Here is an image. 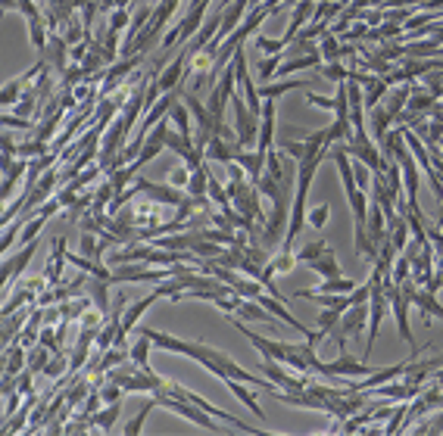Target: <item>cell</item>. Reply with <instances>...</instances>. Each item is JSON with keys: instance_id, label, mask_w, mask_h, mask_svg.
Here are the masks:
<instances>
[{"instance_id": "61", "label": "cell", "mask_w": 443, "mask_h": 436, "mask_svg": "<svg viewBox=\"0 0 443 436\" xmlns=\"http://www.w3.org/2000/svg\"><path fill=\"white\" fill-rule=\"evenodd\" d=\"M128 3H131V0H113V10H128Z\"/></svg>"}, {"instance_id": "35", "label": "cell", "mask_w": 443, "mask_h": 436, "mask_svg": "<svg viewBox=\"0 0 443 436\" xmlns=\"http://www.w3.org/2000/svg\"><path fill=\"white\" fill-rule=\"evenodd\" d=\"M22 87H25V84H22V75H19V78H13L10 84L0 87V109H3V106H16V103H19V97H22Z\"/></svg>"}, {"instance_id": "49", "label": "cell", "mask_w": 443, "mask_h": 436, "mask_svg": "<svg viewBox=\"0 0 443 436\" xmlns=\"http://www.w3.org/2000/svg\"><path fill=\"white\" fill-rule=\"evenodd\" d=\"M319 69H321V78L334 81V84H341V81L350 78V69L341 66V62H325V66H319Z\"/></svg>"}, {"instance_id": "34", "label": "cell", "mask_w": 443, "mask_h": 436, "mask_svg": "<svg viewBox=\"0 0 443 436\" xmlns=\"http://www.w3.org/2000/svg\"><path fill=\"white\" fill-rule=\"evenodd\" d=\"M50 153V147L44 141H25V144H16V159H38V156Z\"/></svg>"}, {"instance_id": "26", "label": "cell", "mask_w": 443, "mask_h": 436, "mask_svg": "<svg viewBox=\"0 0 443 436\" xmlns=\"http://www.w3.org/2000/svg\"><path fill=\"white\" fill-rule=\"evenodd\" d=\"M128 362L131 365H137V368H150V340L144 334H137V340L128 346Z\"/></svg>"}, {"instance_id": "60", "label": "cell", "mask_w": 443, "mask_h": 436, "mask_svg": "<svg viewBox=\"0 0 443 436\" xmlns=\"http://www.w3.org/2000/svg\"><path fill=\"white\" fill-rule=\"evenodd\" d=\"M10 10H16V0H0V16L10 13Z\"/></svg>"}, {"instance_id": "31", "label": "cell", "mask_w": 443, "mask_h": 436, "mask_svg": "<svg viewBox=\"0 0 443 436\" xmlns=\"http://www.w3.org/2000/svg\"><path fill=\"white\" fill-rule=\"evenodd\" d=\"M50 356H54V352H50L47 346H41V343H38V346H32V356L25 358V368L32 371V374H41L44 365L50 362Z\"/></svg>"}, {"instance_id": "5", "label": "cell", "mask_w": 443, "mask_h": 436, "mask_svg": "<svg viewBox=\"0 0 443 436\" xmlns=\"http://www.w3.org/2000/svg\"><path fill=\"white\" fill-rule=\"evenodd\" d=\"M34 253H38V240L25 243L16 255H3V259H0V293H3V287H7L10 281H16V277L25 271V265L34 259Z\"/></svg>"}, {"instance_id": "8", "label": "cell", "mask_w": 443, "mask_h": 436, "mask_svg": "<svg viewBox=\"0 0 443 436\" xmlns=\"http://www.w3.org/2000/svg\"><path fill=\"white\" fill-rule=\"evenodd\" d=\"M128 209H131V225L135 228H153V225H163L166 218V206L157 200H137Z\"/></svg>"}, {"instance_id": "7", "label": "cell", "mask_w": 443, "mask_h": 436, "mask_svg": "<svg viewBox=\"0 0 443 436\" xmlns=\"http://www.w3.org/2000/svg\"><path fill=\"white\" fill-rule=\"evenodd\" d=\"M135 190L141 196H147V200L163 203V206H178L184 200V194L178 187H172V184H153L147 178H135Z\"/></svg>"}, {"instance_id": "14", "label": "cell", "mask_w": 443, "mask_h": 436, "mask_svg": "<svg viewBox=\"0 0 443 436\" xmlns=\"http://www.w3.org/2000/svg\"><path fill=\"white\" fill-rule=\"evenodd\" d=\"M54 246L56 249L50 253V262H47V268H44V277H47L50 287L63 284V268H66V237H56Z\"/></svg>"}, {"instance_id": "4", "label": "cell", "mask_w": 443, "mask_h": 436, "mask_svg": "<svg viewBox=\"0 0 443 436\" xmlns=\"http://www.w3.org/2000/svg\"><path fill=\"white\" fill-rule=\"evenodd\" d=\"M313 371L315 374H325V377H365V374H372L375 368H372L368 362H359V358L341 352L337 362H315Z\"/></svg>"}, {"instance_id": "48", "label": "cell", "mask_w": 443, "mask_h": 436, "mask_svg": "<svg viewBox=\"0 0 443 436\" xmlns=\"http://www.w3.org/2000/svg\"><path fill=\"white\" fill-rule=\"evenodd\" d=\"M278 66H281V54H272V56H266V60H260V66H256L260 81H272L275 72H278Z\"/></svg>"}, {"instance_id": "40", "label": "cell", "mask_w": 443, "mask_h": 436, "mask_svg": "<svg viewBox=\"0 0 443 436\" xmlns=\"http://www.w3.org/2000/svg\"><path fill=\"white\" fill-rule=\"evenodd\" d=\"M390 122H394V115H390L384 106L372 109V125H375V137H378V141H381V137L390 131Z\"/></svg>"}, {"instance_id": "10", "label": "cell", "mask_w": 443, "mask_h": 436, "mask_svg": "<svg viewBox=\"0 0 443 436\" xmlns=\"http://www.w3.org/2000/svg\"><path fill=\"white\" fill-rule=\"evenodd\" d=\"M275 144V100L262 103V113H260V135H256V150L260 153H269Z\"/></svg>"}, {"instance_id": "27", "label": "cell", "mask_w": 443, "mask_h": 436, "mask_svg": "<svg viewBox=\"0 0 443 436\" xmlns=\"http://www.w3.org/2000/svg\"><path fill=\"white\" fill-rule=\"evenodd\" d=\"M119 411H122V402H109L103 411H94V415H91V424H94L97 430H103V433H109L113 424L119 421Z\"/></svg>"}, {"instance_id": "9", "label": "cell", "mask_w": 443, "mask_h": 436, "mask_svg": "<svg viewBox=\"0 0 443 436\" xmlns=\"http://www.w3.org/2000/svg\"><path fill=\"white\" fill-rule=\"evenodd\" d=\"M231 162H238V165L244 168L247 181L256 184V178H260L262 168H266V153H260V150H244V147H238V150H234V159Z\"/></svg>"}, {"instance_id": "6", "label": "cell", "mask_w": 443, "mask_h": 436, "mask_svg": "<svg viewBox=\"0 0 443 436\" xmlns=\"http://www.w3.org/2000/svg\"><path fill=\"white\" fill-rule=\"evenodd\" d=\"M400 174H402V194H406V203L416 215H422V206H418V162L412 159L409 153L400 156Z\"/></svg>"}, {"instance_id": "19", "label": "cell", "mask_w": 443, "mask_h": 436, "mask_svg": "<svg viewBox=\"0 0 443 436\" xmlns=\"http://www.w3.org/2000/svg\"><path fill=\"white\" fill-rule=\"evenodd\" d=\"M141 334L150 340V346L163 349V352H175V356H181V349H184L181 336H172V334H166V330H153V328H141Z\"/></svg>"}, {"instance_id": "1", "label": "cell", "mask_w": 443, "mask_h": 436, "mask_svg": "<svg viewBox=\"0 0 443 436\" xmlns=\"http://www.w3.org/2000/svg\"><path fill=\"white\" fill-rule=\"evenodd\" d=\"M234 328L253 343V346L262 352V358H272V362H281L284 368L297 371V374H309V358H306V343H281V340H269V336L250 330L240 318H234Z\"/></svg>"}, {"instance_id": "36", "label": "cell", "mask_w": 443, "mask_h": 436, "mask_svg": "<svg viewBox=\"0 0 443 436\" xmlns=\"http://www.w3.org/2000/svg\"><path fill=\"white\" fill-rule=\"evenodd\" d=\"M365 87H368V94L362 97V103H365L368 109H375L378 100L384 97V91H387V81H381V78H365Z\"/></svg>"}, {"instance_id": "20", "label": "cell", "mask_w": 443, "mask_h": 436, "mask_svg": "<svg viewBox=\"0 0 443 436\" xmlns=\"http://www.w3.org/2000/svg\"><path fill=\"white\" fill-rule=\"evenodd\" d=\"M225 387L231 389L234 396H238L240 402H244L247 409L253 411V415L260 417V421H266V411H262V405L256 402V396H253V393H250V383H244V380H225Z\"/></svg>"}, {"instance_id": "54", "label": "cell", "mask_w": 443, "mask_h": 436, "mask_svg": "<svg viewBox=\"0 0 443 436\" xmlns=\"http://www.w3.org/2000/svg\"><path fill=\"white\" fill-rule=\"evenodd\" d=\"M0 125H3V128H19V131H32L34 122L32 119H22V115H0Z\"/></svg>"}, {"instance_id": "37", "label": "cell", "mask_w": 443, "mask_h": 436, "mask_svg": "<svg viewBox=\"0 0 443 436\" xmlns=\"http://www.w3.org/2000/svg\"><path fill=\"white\" fill-rule=\"evenodd\" d=\"M153 409H157V399H150V402L144 405V409L137 411V415L131 417L128 424H125V436H137V433H141V430H144V421L150 417V411H153Z\"/></svg>"}, {"instance_id": "50", "label": "cell", "mask_w": 443, "mask_h": 436, "mask_svg": "<svg viewBox=\"0 0 443 436\" xmlns=\"http://www.w3.org/2000/svg\"><path fill=\"white\" fill-rule=\"evenodd\" d=\"M97 393H100V402H122V396H125V393H122V387H119V383H113V380H109L106 383V387H100V383H97Z\"/></svg>"}, {"instance_id": "11", "label": "cell", "mask_w": 443, "mask_h": 436, "mask_svg": "<svg viewBox=\"0 0 443 436\" xmlns=\"http://www.w3.org/2000/svg\"><path fill=\"white\" fill-rule=\"evenodd\" d=\"M28 315H32V309H28V306H22L19 312H13V315H7V318H0V349H7L10 343L22 334Z\"/></svg>"}, {"instance_id": "53", "label": "cell", "mask_w": 443, "mask_h": 436, "mask_svg": "<svg viewBox=\"0 0 443 436\" xmlns=\"http://www.w3.org/2000/svg\"><path fill=\"white\" fill-rule=\"evenodd\" d=\"M128 28V10H109V32H122Z\"/></svg>"}, {"instance_id": "33", "label": "cell", "mask_w": 443, "mask_h": 436, "mask_svg": "<svg viewBox=\"0 0 443 436\" xmlns=\"http://www.w3.org/2000/svg\"><path fill=\"white\" fill-rule=\"evenodd\" d=\"M91 302H94L103 315H109V284L106 281H97V277L91 281Z\"/></svg>"}, {"instance_id": "24", "label": "cell", "mask_w": 443, "mask_h": 436, "mask_svg": "<svg viewBox=\"0 0 443 436\" xmlns=\"http://www.w3.org/2000/svg\"><path fill=\"white\" fill-rule=\"evenodd\" d=\"M169 119H172V125H175V131L181 137H191L194 141V128H191V113H188V106H184L181 100H175L172 103V109H169Z\"/></svg>"}, {"instance_id": "62", "label": "cell", "mask_w": 443, "mask_h": 436, "mask_svg": "<svg viewBox=\"0 0 443 436\" xmlns=\"http://www.w3.org/2000/svg\"><path fill=\"white\" fill-rule=\"evenodd\" d=\"M434 259H437V268H440V271H443V253H437V255H434Z\"/></svg>"}, {"instance_id": "38", "label": "cell", "mask_w": 443, "mask_h": 436, "mask_svg": "<svg viewBox=\"0 0 443 436\" xmlns=\"http://www.w3.org/2000/svg\"><path fill=\"white\" fill-rule=\"evenodd\" d=\"M328 249H331V246H328L325 240H313V243H306V246H303V249H297V253H293V255H297V262H303V265H309V262H313V259H319V255H321V253H328Z\"/></svg>"}, {"instance_id": "39", "label": "cell", "mask_w": 443, "mask_h": 436, "mask_svg": "<svg viewBox=\"0 0 443 436\" xmlns=\"http://www.w3.org/2000/svg\"><path fill=\"white\" fill-rule=\"evenodd\" d=\"M28 38H32V44L38 50L47 47V22H44V16H41V19H32V22H28Z\"/></svg>"}, {"instance_id": "25", "label": "cell", "mask_w": 443, "mask_h": 436, "mask_svg": "<svg viewBox=\"0 0 443 436\" xmlns=\"http://www.w3.org/2000/svg\"><path fill=\"white\" fill-rule=\"evenodd\" d=\"M309 268H313L315 275H321V277H341L343 275L341 265H337L334 249H328V253H321L319 259H313V262H309Z\"/></svg>"}, {"instance_id": "58", "label": "cell", "mask_w": 443, "mask_h": 436, "mask_svg": "<svg viewBox=\"0 0 443 436\" xmlns=\"http://www.w3.org/2000/svg\"><path fill=\"white\" fill-rule=\"evenodd\" d=\"M431 103H434V100H431L428 94H422V97H416V100H409V109H412V113H418V109H428Z\"/></svg>"}, {"instance_id": "32", "label": "cell", "mask_w": 443, "mask_h": 436, "mask_svg": "<svg viewBox=\"0 0 443 436\" xmlns=\"http://www.w3.org/2000/svg\"><path fill=\"white\" fill-rule=\"evenodd\" d=\"M22 218H13V222L7 225V228H3V234H0V259H3V255L10 253V246H13L16 240H19V234H22Z\"/></svg>"}, {"instance_id": "46", "label": "cell", "mask_w": 443, "mask_h": 436, "mask_svg": "<svg viewBox=\"0 0 443 436\" xmlns=\"http://www.w3.org/2000/svg\"><path fill=\"white\" fill-rule=\"evenodd\" d=\"M269 265H272V268H275V275H291V271H293V265H297V255H293L291 249H281V253L275 255V259L269 262Z\"/></svg>"}, {"instance_id": "55", "label": "cell", "mask_w": 443, "mask_h": 436, "mask_svg": "<svg viewBox=\"0 0 443 436\" xmlns=\"http://www.w3.org/2000/svg\"><path fill=\"white\" fill-rule=\"evenodd\" d=\"M306 103L309 106H315V109H328V113H334V97H321V94H313V91H309Z\"/></svg>"}, {"instance_id": "13", "label": "cell", "mask_w": 443, "mask_h": 436, "mask_svg": "<svg viewBox=\"0 0 443 436\" xmlns=\"http://www.w3.org/2000/svg\"><path fill=\"white\" fill-rule=\"evenodd\" d=\"M234 315L240 318V321H262V324H278V318L272 315V312L262 306L260 299H240L238 309H234Z\"/></svg>"}, {"instance_id": "3", "label": "cell", "mask_w": 443, "mask_h": 436, "mask_svg": "<svg viewBox=\"0 0 443 436\" xmlns=\"http://www.w3.org/2000/svg\"><path fill=\"white\" fill-rule=\"evenodd\" d=\"M231 109H234V137L238 147H256V135H260V115H253L244 97L234 91L231 94Z\"/></svg>"}, {"instance_id": "22", "label": "cell", "mask_w": 443, "mask_h": 436, "mask_svg": "<svg viewBox=\"0 0 443 436\" xmlns=\"http://www.w3.org/2000/svg\"><path fill=\"white\" fill-rule=\"evenodd\" d=\"M34 290H28L25 284H19V287L13 290V296H10L3 306H0V318H7V315H13V312H19L22 306H28V302H34Z\"/></svg>"}, {"instance_id": "21", "label": "cell", "mask_w": 443, "mask_h": 436, "mask_svg": "<svg viewBox=\"0 0 443 436\" xmlns=\"http://www.w3.org/2000/svg\"><path fill=\"white\" fill-rule=\"evenodd\" d=\"M297 87H309V81H297V78H284V81H275V84H260L256 91H260V100H278L281 94H287V91H297Z\"/></svg>"}, {"instance_id": "42", "label": "cell", "mask_w": 443, "mask_h": 436, "mask_svg": "<svg viewBox=\"0 0 443 436\" xmlns=\"http://www.w3.org/2000/svg\"><path fill=\"white\" fill-rule=\"evenodd\" d=\"M253 47L256 50H262L266 56H272V54H284V41L281 38H266V34H256V41H253Z\"/></svg>"}, {"instance_id": "2", "label": "cell", "mask_w": 443, "mask_h": 436, "mask_svg": "<svg viewBox=\"0 0 443 436\" xmlns=\"http://www.w3.org/2000/svg\"><path fill=\"white\" fill-rule=\"evenodd\" d=\"M153 399H157V409L175 411L178 417H184V421L197 424V427L209 430V433H225V427H222V424H216V417H212L209 411H203V409H200V405L188 402V399H178V396H166V393H153Z\"/></svg>"}, {"instance_id": "51", "label": "cell", "mask_w": 443, "mask_h": 436, "mask_svg": "<svg viewBox=\"0 0 443 436\" xmlns=\"http://www.w3.org/2000/svg\"><path fill=\"white\" fill-rule=\"evenodd\" d=\"M188 181H191V168L188 165H178V168H172L169 172V181L166 184H172V187H178V190H188Z\"/></svg>"}, {"instance_id": "18", "label": "cell", "mask_w": 443, "mask_h": 436, "mask_svg": "<svg viewBox=\"0 0 443 436\" xmlns=\"http://www.w3.org/2000/svg\"><path fill=\"white\" fill-rule=\"evenodd\" d=\"M365 396H372V399H384V402H406V399H412V393H409V387H406V383L387 380V383H381V387L368 389Z\"/></svg>"}, {"instance_id": "59", "label": "cell", "mask_w": 443, "mask_h": 436, "mask_svg": "<svg viewBox=\"0 0 443 436\" xmlns=\"http://www.w3.org/2000/svg\"><path fill=\"white\" fill-rule=\"evenodd\" d=\"M387 7H409V3H422V0H384Z\"/></svg>"}, {"instance_id": "17", "label": "cell", "mask_w": 443, "mask_h": 436, "mask_svg": "<svg viewBox=\"0 0 443 436\" xmlns=\"http://www.w3.org/2000/svg\"><path fill=\"white\" fill-rule=\"evenodd\" d=\"M47 56H50V62H54V72H66V66H69V44L63 41V34L60 32H47Z\"/></svg>"}, {"instance_id": "47", "label": "cell", "mask_w": 443, "mask_h": 436, "mask_svg": "<svg viewBox=\"0 0 443 436\" xmlns=\"http://www.w3.org/2000/svg\"><path fill=\"white\" fill-rule=\"evenodd\" d=\"M337 321H341V312H337V309H328V306H325L315 324H319V330L325 336H331V334H334V328H337Z\"/></svg>"}, {"instance_id": "15", "label": "cell", "mask_w": 443, "mask_h": 436, "mask_svg": "<svg viewBox=\"0 0 443 436\" xmlns=\"http://www.w3.org/2000/svg\"><path fill=\"white\" fill-rule=\"evenodd\" d=\"M234 150H238V144L225 141V137L212 135L209 141H206L203 147V159H212V162H222V165H228V162L234 159Z\"/></svg>"}, {"instance_id": "44", "label": "cell", "mask_w": 443, "mask_h": 436, "mask_svg": "<svg viewBox=\"0 0 443 436\" xmlns=\"http://www.w3.org/2000/svg\"><path fill=\"white\" fill-rule=\"evenodd\" d=\"M206 196H209V200L216 203L218 209H228V206H231V200H228V190L222 187V184H218L212 174H209V184H206Z\"/></svg>"}, {"instance_id": "45", "label": "cell", "mask_w": 443, "mask_h": 436, "mask_svg": "<svg viewBox=\"0 0 443 436\" xmlns=\"http://www.w3.org/2000/svg\"><path fill=\"white\" fill-rule=\"evenodd\" d=\"M328 218H331V206L328 203H319V206L306 209V225H313V228H325Z\"/></svg>"}, {"instance_id": "12", "label": "cell", "mask_w": 443, "mask_h": 436, "mask_svg": "<svg viewBox=\"0 0 443 436\" xmlns=\"http://www.w3.org/2000/svg\"><path fill=\"white\" fill-rule=\"evenodd\" d=\"M184 62H188V54H178L175 60L169 62V66L163 69V75L157 78V87H159V94H169V91H178V84H181L184 78Z\"/></svg>"}, {"instance_id": "30", "label": "cell", "mask_w": 443, "mask_h": 436, "mask_svg": "<svg viewBox=\"0 0 443 436\" xmlns=\"http://www.w3.org/2000/svg\"><path fill=\"white\" fill-rule=\"evenodd\" d=\"M66 371H69V356H66V349H60V352H54V356H50V362L44 365L41 374H47L50 380H60Z\"/></svg>"}, {"instance_id": "57", "label": "cell", "mask_w": 443, "mask_h": 436, "mask_svg": "<svg viewBox=\"0 0 443 436\" xmlns=\"http://www.w3.org/2000/svg\"><path fill=\"white\" fill-rule=\"evenodd\" d=\"M0 153H10V156H16V144H13V137H10V135H3V131H0Z\"/></svg>"}, {"instance_id": "23", "label": "cell", "mask_w": 443, "mask_h": 436, "mask_svg": "<svg viewBox=\"0 0 443 436\" xmlns=\"http://www.w3.org/2000/svg\"><path fill=\"white\" fill-rule=\"evenodd\" d=\"M25 159H16L13 162V168L10 172H3V181H0V203L3 200H10V194H13L16 187H19V181H22V174H25Z\"/></svg>"}, {"instance_id": "63", "label": "cell", "mask_w": 443, "mask_h": 436, "mask_svg": "<svg viewBox=\"0 0 443 436\" xmlns=\"http://www.w3.org/2000/svg\"><path fill=\"white\" fill-rule=\"evenodd\" d=\"M440 234H443V203H440Z\"/></svg>"}, {"instance_id": "52", "label": "cell", "mask_w": 443, "mask_h": 436, "mask_svg": "<svg viewBox=\"0 0 443 436\" xmlns=\"http://www.w3.org/2000/svg\"><path fill=\"white\" fill-rule=\"evenodd\" d=\"M406 100H409V87L402 84V87H396V94L390 97V103H387V106H384V109H387V113L396 119V113H400V109L406 106Z\"/></svg>"}, {"instance_id": "29", "label": "cell", "mask_w": 443, "mask_h": 436, "mask_svg": "<svg viewBox=\"0 0 443 436\" xmlns=\"http://www.w3.org/2000/svg\"><path fill=\"white\" fill-rule=\"evenodd\" d=\"M91 387H94V383H88V380H76L72 387L66 389V393H63V405H66V409H76V405H82V399L91 393Z\"/></svg>"}, {"instance_id": "56", "label": "cell", "mask_w": 443, "mask_h": 436, "mask_svg": "<svg viewBox=\"0 0 443 436\" xmlns=\"http://www.w3.org/2000/svg\"><path fill=\"white\" fill-rule=\"evenodd\" d=\"M406 411H409V409H406V405H400V409L394 411V417H390V427H384L381 433H400V430H402V421H406Z\"/></svg>"}, {"instance_id": "41", "label": "cell", "mask_w": 443, "mask_h": 436, "mask_svg": "<svg viewBox=\"0 0 443 436\" xmlns=\"http://www.w3.org/2000/svg\"><path fill=\"white\" fill-rule=\"evenodd\" d=\"M412 277V262L406 259V255H400V259H394V268H390V281L400 287V284H406Z\"/></svg>"}, {"instance_id": "16", "label": "cell", "mask_w": 443, "mask_h": 436, "mask_svg": "<svg viewBox=\"0 0 443 436\" xmlns=\"http://www.w3.org/2000/svg\"><path fill=\"white\" fill-rule=\"evenodd\" d=\"M319 54H321V62H341L347 54H353V47L341 44L334 32H325L319 41Z\"/></svg>"}, {"instance_id": "43", "label": "cell", "mask_w": 443, "mask_h": 436, "mask_svg": "<svg viewBox=\"0 0 443 436\" xmlns=\"http://www.w3.org/2000/svg\"><path fill=\"white\" fill-rule=\"evenodd\" d=\"M44 215H34V218H28L25 225H22V234H19V240H22V246L25 243H32V240H38V234H41V228H44Z\"/></svg>"}, {"instance_id": "28", "label": "cell", "mask_w": 443, "mask_h": 436, "mask_svg": "<svg viewBox=\"0 0 443 436\" xmlns=\"http://www.w3.org/2000/svg\"><path fill=\"white\" fill-rule=\"evenodd\" d=\"M206 184H209V168L197 165L191 172V181H188V196H197V200H206Z\"/></svg>"}]
</instances>
